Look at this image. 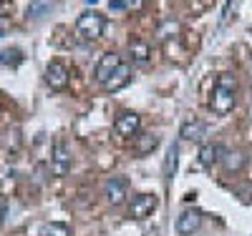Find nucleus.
Masks as SVG:
<instances>
[{
	"mask_svg": "<svg viewBox=\"0 0 252 236\" xmlns=\"http://www.w3.org/2000/svg\"><path fill=\"white\" fill-rule=\"evenodd\" d=\"M204 133H207V126H204L199 118H187V121L182 123V128H179V136H182L184 141H202Z\"/></svg>",
	"mask_w": 252,
	"mask_h": 236,
	"instance_id": "9b49d317",
	"label": "nucleus"
},
{
	"mask_svg": "<svg viewBox=\"0 0 252 236\" xmlns=\"http://www.w3.org/2000/svg\"><path fill=\"white\" fill-rule=\"evenodd\" d=\"M5 216H8V201H0V226H3Z\"/></svg>",
	"mask_w": 252,
	"mask_h": 236,
	"instance_id": "412c9836",
	"label": "nucleus"
},
{
	"mask_svg": "<svg viewBox=\"0 0 252 236\" xmlns=\"http://www.w3.org/2000/svg\"><path fill=\"white\" fill-rule=\"evenodd\" d=\"M177 163H179V146L172 143L169 146V151H166V158H164V179H174L177 174Z\"/></svg>",
	"mask_w": 252,
	"mask_h": 236,
	"instance_id": "2eb2a0df",
	"label": "nucleus"
},
{
	"mask_svg": "<svg viewBox=\"0 0 252 236\" xmlns=\"http://www.w3.org/2000/svg\"><path fill=\"white\" fill-rule=\"evenodd\" d=\"M23 60V51L18 48H3L0 51V66H18Z\"/></svg>",
	"mask_w": 252,
	"mask_h": 236,
	"instance_id": "dca6fc26",
	"label": "nucleus"
},
{
	"mask_svg": "<svg viewBox=\"0 0 252 236\" xmlns=\"http://www.w3.org/2000/svg\"><path fill=\"white\" fill-rule=\"evenodd\" d=\"M129 80H131V66H126V63H121V66L114 71V76H111L106 83H103V88L111 91V93H116V91L126 88V85H129Z\"/></svg>",
	"mask_w": 252,
	"mask_h": 236,
	"instance_id": "9d476101",
	"label": "nucleus"
},
{
	"mask_svg": "<svg viewBox=\"0 0 252 236\" xmlns=\"http://www.w3.org/2000/svg\"><path fill=\"white\" fill-rule=\"evenodd\" d=\"M144 0H109L111 10H139Z\"/></svg>",
	"mask_w": 252,
	"mask_h": 236,
	"instance_id": "6ab92c4d",
	"label": "nucleus"
},
{
	"mask_svg": "<svg viewBox=\"0 0 252 236\" xmlns=\"http://www.w3.org/2000/svg\"><path fill=\"white\" fill-rule=\"evenodd\" d=\"M38 236H71V231L66 224H46V226H40Z\"/></svg>",
	"mask_w": 252,
	"mask_h": 236,
	"instance_id": "a211bd4d",
	"label": "nucleus"
},
{
	"mask_svg": "<svg viewBox=\"0 0 252 236\" xmlns=\"http://www.w3.org/2000/svg\"><path fill=\"white\" fill-rule=\"evenodd\" d=\"M220 163L224 166V171H229V174H235V171H240V168L247 163V156H245L242 151H224Z\"/></svg>",
	"mask_w": 252,
	"mask_h": 236,
	"instance_id": "4468645a",
	"label": "nucleus"
},
{
	"mask_svg": "<svg viewBox=\"0 0 252 236\" xmlns=\"http://www.w3.org/2000/svg\"><path fill=\"white\" fill-rule=\"evenodd\" d=\"M235 101H237V78L232 73H220L215 91H212V101H209V108L217 116H227L235 108Z\"/></svg>",
	"mask_w": 252,
	"mask_h": 236,
	"instance_id": "f257e3e1",
	"label": "nucleus"
},
{
	"mask_svg": "<svg viewBox=\"0 0 252 236\" xmlns=\"http://www.w3.org/2000/svg\"><path fill=\"white\" fill-rule=\"evenodd\" d=\"M68 68L63 66V63H58V60H51L48 63V68H46V83L51 85V88H56V91H63L68 85Z\"/></svg>",
	"mask_w": 252,
	"mask_h": 236,
	"instance_id": "1a4fd4ad",
	"label": "nucleus"
},
{
	"mask_svg": "<svg viewBox=\"0 0 252 236\" xmlns=\"http://www.w3.org/2000/svg\"><path fill=\"white\" fill-rule=\"evenodd\" d=\"M53 8H56L53 0H31L26 15H28V20H40V18L51 15V10H53Z\"/></svg>",
	"mask_w": 252,
	"mask_h": 236,
	"instance_id": "ddd939ff",
	"label": "nucleus"
},
{
	"mask_svg": "<svg viewBox=\"0 0 252 236\" xmlns=\"http://www.w3.org/2000/svg\"><path fill=\"white\" fill-rule=\"evenodd\" d=\"M159 206V199L154 194H139L131 199V206H129V216L136 219V221H144V219H149L152 213L157 211Z\"/></svg>",
	"mask_w": 252,
	"mask_h": 236,
	"instance_id": "20e7f679",
	"label": "nucleus"
},
{
	"mask_svg": "<svg viewBox=\"0 0 252 236\" xmlns=\"http://www.w3.org/2000/svg\"><path fill=\"white\" fill-rule=\"evenodd\" d=\"M199 226H202V211H197V209H184L179 216H177V231L182 236L197 234Z\"/></svg>",
	"mask_w": 252,
	"mask_h": 236,
	"instance_id": "423d86ee",
	"label": "nucleus"
},
{
	"mask_svg": "<svg viewBox=\"0 0 252 236\" xmlns=\"http://www.w3.org/2000/svg\"><path fill=\"white\" fill-rule=\"evenodd\" d=\"M103 196H106V201L111 206H121L126 201V196H129V179L111 176L106 181V186H103Z\"/></svg>",
	"mask_w": 252,
	"mask_h": 236,
	"instance_id": "39448f33",
	"label": "nucleus"
},
{
	"mask_svg": "<svg viewBox=\"0 0 252 236\" xmlns=\"http://www.w3.org/2000/svg\"><path fill=\"white\" fill-rule=\"evenodd\" d=\"M68 168H71V148L63 138H58L51 151V171L53 176H66Z\"/></svg>",
	"mask_w": 252,
	"mask_h": 236,
	"instance_id": "7ed1b4c3",
	"label": "nucleus"
},
{
	"mask_svg": "<svg viewBox=\"0 0 252 236\" xmlns=\"http://www.w3.org/2000/svg\"><path fill=\"white\" fill-rule=\"evenodd\" d=\"M121 63H124V60H121V55H119V53H114V51L103 53V55H101V60H98V66H96V73H94V76H96V80L103 85V83H106V80L114 76V71L121 66Z\"/></svg>",
	"mask_w": 252,
	"mask_h": 236,
	"instance_id": "0eeeda50",
	"label": "nucleus"
},
{
	"mask_svg": "<svg viewBox=\"0 0 252 236\" xmlns=\"http://www.w3.org/2000/svg\"><path fill=\"white\" fill-rule=\"evenodd\" d=\"M222 154H224V148L220 143H204L199 148V161H202V166H215L222 161Z\"/></svg>",
	"mask_w": 252,
	"mask_h": 236,
	"instance_id": "f8f14e48",
	"label": "nucleus"
},
{
	"mask_svg": "<svg viewBox=\"0 0 252 236\" xmlns=\"http://www.w3.org/2000/svg\"><path fill=\"white\" fill-rule=\"evenodd\" d=\"M103 28H106V20H103V15L96 13V10H83L78 15V20H76V33L81 38H86V40L101 38Z\"/></svg>",
	"mask_w": 252,
	"mask_h": 236,
	"instance_id": "f03ea898",
	"label": "nucleus"
},
{
	"mask_svg": "<svg viewBox=\"0 0 252 236\" xmlns=\"http://www.w3.org/2000/svg\"><path fill=\"white\" fill-rule=\"evenodd\" d=\"M114 128H116V133H119V136L131 138V136H136V133H139V128H141V118H139L136 113H131V111H124V113H119V116H116Z\"/></svg>",
	"mask_w": 252,
	"mask_h": 236,
	"instance_id": "6e6552de",
	"label": "nucleus"
},
{
	"mask_svg": "<svg viewBox=\"0 0 252 236\" xmlns=\"http://www.w3.org/2000/svg\"><path fill=\"white\" fill-rule=\"evenodd\" d=\"M250 199H252V188H250Z\"/></svg>",
	"mask_w": 252,
	"mask_h": 236,
	"instance_id": "4be33fe9",
	"label": "nucleus"
},
{
	"mask_svg": "<svg viewBox=\"0 0 252 236\" xmlns=\"http://www.w3.org/2000/svg\"><path fill=\"white\" fill-rule=\"evenodd\" d=\"M129 53L136 63H144L146 58H149V46H146L144 40H131L129 43Z\"/></svg>",
	"mask_w": 252,
	"mask_h": 236,
	"instance_id": "f3484780",
	"label": "nucleus"
},
{
	"mask_svg": "<svg viewBox=\"0 0 252 236\" xmlns=\"http://www.w3.org/2000/svg\"><path fill=\"white\" fill-rule=\"evenodd\" d=\"M157 143H159V138L157 136H141V141H139V154H149V151H154L157 148Z\"/></svg>",
	"mask_w": 252,
	"mask_h": 236,
	"instance_id": "aec40b11",
	"label": "nucleus"
}]
</instances>
